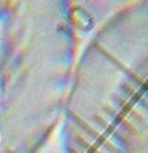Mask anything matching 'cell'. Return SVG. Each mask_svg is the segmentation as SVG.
Listing matches in <instances>:
<instances>
[{
	"mask_svg": "<svg viewBox=\"0 0 148 153\" xmlns=\"http://www.w3.org/2000/svg\"><path fill=\"white\" fill-rule=\"evenodd\" d=\"M40 153H62L61 152V147H59V140H57V136L53 137V140L48 143V145L43 148Z\"/></svg>",
	"mask_w": 148,
	"mask_h": 153,
	"instance_id": "cell-1",
	"label": "cell"
}]
</instances>
